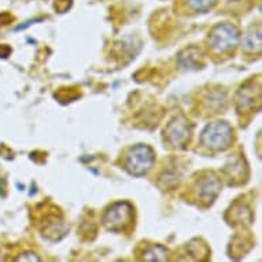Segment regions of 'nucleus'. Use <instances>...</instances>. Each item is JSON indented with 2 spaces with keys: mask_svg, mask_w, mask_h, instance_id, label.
I'll use <instances>...</instances> for the list:
<instances>
[{
  "mask_svg": "<svg viewBox=\"0 0 262 262\" xmlns=\"http://www.w3.org/2000/svg\"><path fill=\"white\" fill-rule=\"evenodd\" d=\"M199 142L209 150L225 151L232 146L233 128L225 121L211 122L201 132Z\"/></svg>",
  "mask_w": 262,
  "mask_h": 262,
  "instance_id": "f257e3e1",
  "label": "nucleus"
},
{
  "mask_svg": "<svg viewBox=\"0 0 262 262\" xmlns=\"http://www.w3.org/2000/svg\"><path fill=\"white\" fill-rule=\"evenodd\" d=\"M155 162V152L147 144H136L125 154V169L129 174L142 177L150 172Z\"/></svg>",
  "mask_w": 262,
  "mask_h": 262,
  "instance_id": "f03ea898",
  "label": "nucleus"
},
{
  "mask_svg": "<svg viewBox=\"0 0 262 262\" xmlns=\"http://www.w3.org/2000/svg\"><path fill=\"white\" fill-rule=\"evenodd\" d=\"M241 41V33L233 24L223 22L215 25L209 35V47L215 54H225L236 47Z\"/></svg>",
  "mask_w": 262,
  "mask_h": 262,
  "instance_id": "7ed1b4c3",
  "label": "nucleus"
},
{
  "mask_svg": "<svg viewBox=\"0 0 262 262\" xmlns=\"http://www.w3.org/2000/svg\"><path fill=\"white\" fill-rule=\"evenodd\" d=\"M134 206L129 202H116L103 214V225L113 232H122L134 221Z\"/></svg>",
  "mask_w": 262,
  "mask_h": 262,
  "instance_id": "20e7f679",
  "label": "nucleus"
},
{
  "mask_svg": "<svg viewBox=\"0 0 262 262\" xmlns=\"http://www.w3.org/2000/svg\"><path fill=\"white\" fill-rule=\"evenodd\" d=\"M166 140L176 150H184L192 138V126L183 116H177L169 121L165 129Z\"/></svg>",
  "mask_w": 262,
  "mask_h": 262,
  "instance_id": "39448f33",
  "label": "nucleus"
},
{
  "mask_svg": "<svg viewBox=\"0 0 262 262\" xmlns=\"http://www.w3.org/2000/svg\"><path fill=\"white\" fill-rule=\"evenodd\" d=\"M193 192L199 202L211 205L221 192V180L214 173H206L196 180L193 185Z\"/></svg>",
  "mask_w": 262,
  "mask_h": 262,
  "instance_id": "423d86ee",
  "label": "nucleus"
},
{
  "mask_svg": "<svg viewBox=\"0 0 262 262\" xmlns=\"http://www.w3.org/2000/svg\"><path fill=\"white\" fill-rule=\"evenodd\" d=\"M261 86L259 84H254V81H250L245 85H242V88L237 91L236 94V107L239 113H250L253 112L257 104H259L261 100Z\"/></svg>",
  "mask_w": 262,
  "mask_h": 262,
  "instance_id": "0eeeda50",
  "label": "nucleus"
},
{
  "mask_svg": "<svg viewBox=\"0 0 262 262\" xmlns=\"http://www.w3.org/2000/svg\"><path fill=\"white\" fill-rule=\"evenodd\" d=\"M242 50L246 54H259L261 52V26H251L242 37Z\"/></svg>",
  "mask_w": 262,
  "mask_h": 262,
  "instance_id": "6e6552de",
  "label": "nucleus"
},
{
  "mask_svg": "<svg viewBox=\"0 0 262 262\" xmlns=\"http://www.w3.org/2000/svg\"><path fill=\"white\" fill-rule=\"evenodd\" d=\"M201 59H202V52L192 47L181 52L177 63L180 64L183 69H198V66H201Z\"/></svg>",
  "mask_w": 262,
  "mask_h": 262,
  "instance_id": "1a4fd4ad",
  "label": "nucleus"
},
{
  "mask_svg": "<svg viewBox=\"0 0 262 262\" xmlns=\"http://www.w3.org/2000/svg\"><path fill=\"white\" fill-rule=\"evenodd\" d=\"M168 258V250L159 245H152L146 247L142 255L143 261H166Z\"/></svg>",
  "mask_w": 262,
  "mask_h": 262,
  "instance_id": "9d476101",
  "label": "nucleus"
},
{
  "mask_svg": "<svg viewBox=\"0 0 262 262\" xmlns=\"http://www.w3.org/2000/svg\"><path fill=\"white\" fill-rule=\"evenodd\" d=\"M246 166L243 165V159L233 157L231 161L225 165V172L228 173L229 179H241L245 174Z\"/></svg>",
  "mask_w": 262,
  "mask_h": 262,
  "instance_id": "9b49d317",
  "label": "nucleus"
},
{
  "mask_svg": "<svg viewBox=\"0 0 262 262\" xmlns=\"http://www.w3.org/2000/svg\"><path fill=\"white\" fill-rule=\"evenodd\" d=\"M187 3H188L189 9L192 11L203 14L213 9L215 3H217V0H187Z\"/></svg>",
  "mask_w": 262,
  "mask_h": 262,
  "instance_id": "f8f14e48",
  "label": "nucleus"
},
{
  "mask_svg": "<svg viewBox=\"0 0 262 262\" xmlns=\"http://www.w3.org/2000/svg\"><path fill=\"white\" fill-rule=\"evenodd\" d=\"M18 261H40V257L33 253H26V255L18 258Z\"/></svg>",
  "mask_w": 262,
  "mask_h": 262,
  "instance_id": "ddd939ff",
  "label": "nucleus"
}]
</instances>
